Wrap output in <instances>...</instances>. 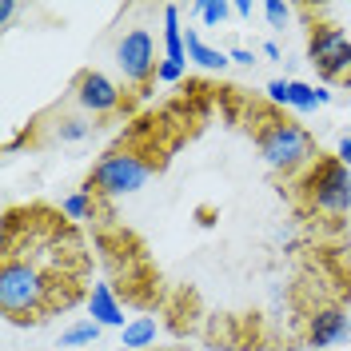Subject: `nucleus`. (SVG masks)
Listing matches in <instances>:
<instances>
[{
    "label": "nucleus",
    "instance_id": "19",
    "mask_svg": "<svg viewBox=\"0 0 351 351\" xmlns=\"http://www.w3.org/2000/svg\"><path fill=\"white\" fill-rule=\"evenodd\" d=\"M184 68H188V64H176V60H160V68H156V80H160V84H176V80H184Z\"/></svg>",
    "mask_w": 351,
    "mask_h": 351
},
{
    "label": "nucleus",
    "instance_id": "23",
    "mask_svg": "<svg viewBox=\"0 0 351 351\" xmlns=\"http://www.w3.org/2000/svg\"><path fill=\"white\" fill-rule=\"evenodd\" d=\"M232 12H236L240 21H252V12H256V8H252L247 0H236V4H232Z\"/></svg>",
    "mask_w": 351,
    "mask_h": 351
},
{
    "label": "nucleus",
    "instance_id": "10",
    "mask_svg": "<svg viewBox=\"0 0 351 351\" xmlns=\"http://www.w3.org/2000/svg\"><path fill=\"white\" fill-rule=\"evenodd\" d=\"M88 319L92 324H100V328H128V319H124V304L116 300V291L112 284H92L88 291Z\"/></svg>",
    "mask_w": 351,
    "mask_h": 351
},
{
    "label": "nucleus",
    "instance_id": "4",
    "mask_svg": "<svg viewBox=\"0 0 351 351\" xmlns=\"http://www.w3.org/2000/svg\"><path fill=\"white\" fill-rule=\"evenodd\" d=\"M304 188L315 212H324V216H348L351 212V168H343L335 156L315 160L307 168Z\"/></svg>",
    "mask_w": 351,
    "mask_h": 351
},
{
    "label": "nucleus",
    "instance_id": "20",
    "mask_svg": "<svg viewBox=\"0 0 351 351\" xmlns=\"http://www.w3.org/2000/svg\"><path fill=\"white\" fill-rule=\"evenodd\" d=\"M228 56H232V64H243V68L256 64V48H232Z\"/></svg>",
    "mask_w": 351,
    "mask_h": 351
},
{
    "label": "nucleus",
    "instance_id": "6",
    "mask_svg": "<svg viewBox=\"0 0 351 351\" xmlns=\"http://www.w3.org/2000/svg\"><path fill=\"white\" fill-rule=\"evenodd\" d=\"M112 60H116V72L128 80V84H144L152 76L160 60H156V40L148 28H128L116 48H112Z\"/></svg>",
    "mask_w": 351,
    "mask_h": 351
},
{
    "label": "nucleus",
    "instance_id": "11",
    "mask_svg": "<svg viewBox=\"0 0 351 351\" xmlns=\"http://www.w3.org/2000/svg\"><path fill=\"white\" fill-rule=\"evenodd\" d=\"M184 48H188V60H192L196 68H204V72H223V68L232 64V56H228V52H219V48H212V44L199 40L196 28H188V32H184Z\"/></svg>",
    "mask_w": 351,
    "mask_h": 351
},
{
    "label": "nucleus",
    "instance_id": "12",
    "mask_svg": "<svg viewBox=\"0 0 351 351\" xmlns=\"http://www.w3.org/2000/svg\"><path fill=\"white\" fill-rule=\"evenodd\" d=\"M164 60L188 64V48H184V28H180V8L164 4Z\"/></svg>",
    "mask_w": 351,
    "mask_h": 351
},
{
    "label": "nucleus",
    "instance_id": "18",
    "mask_svg": "<svg viewBox=\"0 0 351 351\" xmlns=\"http://www.w3.org/2000/svg\"><path fill=\"white\" fill-rule=\"evenodd\" d=\"M291 16H295V8L284 4V0H267V4H263V21L271 24V28H284Z\"/></svg>",
    "mask_w": 351,
    "mask_h": 351
},
{
    "label": "nucleus",
    "instance_id": "25",
    "mask_svg": "<svg viewBox=\"0 0 351 351\" xmlns=\"http://www.w3.org/2000/svg\"><path fill=\"white\" fill-rule=\"evenodd\" d=\"M116 351H132V348H116Z\"/></svg>",
    "mask_w": 351,
    "mask_h": 351
},
{
    "label": "nucleus",
    "instance_id": "1",
    "mask_svg": "<svg viewBox=\"0 0 351 351\" xmlns=\"http://www.w3.org/2000/svg\"><path fill=\"white\" fill-rule=\"evenodd\" d=\"M260 156L271 172H304L315 164V140L304 124H291V120H267L260 132Z\"/></svg>",
    "mask_w": 351,
    "mask_h": 351
},
{
    "label": "nucleus",
    "instance_id": "21",
    "mask_svg": "<svg viewBox=\"0 0 351 351\" xmlns=\"http://www.w3.org/2000/svg\"><path fill=\"white\" fill-rule=\"evenodd\" d=\"M335 160H339L343 168H351V136H343V140L335 144Z\"/></svg>",
    "mask_w": 351,
    "mask_h": 351
},
{
    "label": "nucleus",
    "instance_id": "17",
    "mask_svg": "<svg viewBox=\"0 0 351 351\" xmlns=\"http://www.w3.org/2000/svg\"><path fill=\"white\" fill-rule=\"evenodd\" d=\"M196 16L208 24V28H219V24L228 21V16H236V12H232L228 0H204V4H196Z\"/></svg>",
    "mask_w": 351,
    "mask_h": 351
},
{
    "label": "nucleus",
    "instance_id": "2",
    "mask_svg": "<svg viewBox=\"0 0 351 351\" xmlns=\"http://www.w3.org/2000/svg\"><path fill=\"white\" fill-rule=\"evenodd\" d=\"M44 300H48V276L32 260L8 256L0 267V311L12 324H21L24 315L40 311Z\"/></svg>",
    "mask_w": 351,
    "mask_h": 351
},
{
    "label": "nucleus",
    "instance_id": "9",
    "mask_svg": "<svg viewBox=\"0 0 351 351\" xmlns=\"http://www.w3.org/2000/svg\"><path fill=\"white\" fill-rule=\"evenodd\" d=\"M351 335V315L343 307H319L307 319V343L311 348H335Z\"/></svg>",
    "mask_w": 351,
    "mask_h": 351
},
{
    "label": "nucleus",
    "instance_id": "24",
    "mask_svg": "<svg viewBox=\"0 0 351 351\" xmlns=\"http://www.w3.org/2000/svg\"><path fill=\"white\" fill-rule=\"evenodd\" d=\"M260 52L267 56V60H280V44H276V40H263V44H260Z\"/></svg>",
    "mask_w": 351,
    "mask_h": 351
},
{
    "label": "nucleus",
    "instance_id": "7",
    "mask_svg": "<svg viewBox=\"0 0 351 351\" xmlns=\"http://www.w3.org/2000/svg\"><path fill=\"white\" fill-rule=\"evenodd\" d=\"M72 100H76L80 116H108V112L120 108L124 92H120V84L112 80L108 72H100V68H88L84 76L76 80V88H72Z\"/></svg>",
    "mask_w": 351,
    "mask_h": 351
},
{
    "label": "nucleus",
    "instance_id": "14",
    "mask_svg": "<svg viewBox=\"0 0 351 351\" xmlns=\"http://www.w3.org/2000/svg\"><path fill=\"white\" fill-rule=\"evenodd\" d=\"M100 324H92V319H80V324H72V328L60 331V348H76V351H88L96 339H100Z\"/></svg>",
    "mask_w": 351,
    "mask_h": 351
},
{
    "label": "nucleus",
    "instance_id": "16",
    "mask_svg": "<svg viewBox=\"0 0 351 351\" xmlns=\"http://www.w3.org/2000/svg\"><path fill=\"white\" fill-rule=\"evenodd\" d=\"M60 212L68 219H88L92 216V188H80V192H72V196L60 199Z\"/></svg>",
    "mask_w": 351,
    "mask_h": 351
},
{
    "label": "nucleus",
    "instance_id": "22",
    "mask_svg": "<svg viewBox=\"0 0 351 351\" xmlns=\"http://www.w3.org/2000/svg\"><path fill=\"white\" fill-rule=\"evenodd\" d=\"M0 16H4V24H12L21 16V4H16V0H0Z\"/></svg>",
    "mask_w": 351,
    "mask_h": 351
},
{
    "label": "nucleus",
    "instance_id": "26",
    "mask_svg": "<svg viewBox=\"0 0 351 351\" xmlns=\"http://www.w3.org/2000/svg\"><path fill=\"white\" fill-rule=\"evenodd\" d=\"M88 351H96V348H88Z\"/></svg>",
    "mask_w": 351,
    "mask_h": 351
},
{
    "label": "nucleus",
    "instance_id": "15",
    "mask_svg": "<svg viewBox=\"0 0 351 351\" xmlns=\"http://www.w3.org/2000/svg\"><path fill=\"white\" fill-rule=\"evenodd\" d=\"M92 132V116H60L56 120V140L60 144H80Z\"/></svg>",
    "mask_w": 351,
    "mask_h": 351
},
{
    "label": "nucleus",
    "instance_id": "3",
    "mask_svg": "<svg viewBox=\"0 0 351 351\" xmlns=\"http://www.w3.org/2000/svg\"><path fill=\"white\" fill-rule=\"evenodd\" d=\"M148 180H152V164L144 160V156L136 152H108L96 168H92V180H88V188L92 192H100V196H136L140 188H148Z\"/></svg>",
    "mask_w": 351,
    "mask_h": 351
},
{
    "label": "nucleus",
    "instance_id": "8",
    "mask_svg": "<svg viewBox=\"0 0 351 351\" xmlns=\"http://www.w3.org/2000/svg\"><path fill=\"white\" fill-rule=\"evenodd\" d=\"M267 100L271 104H284V108H295V112H315L331 104V92L324 84H304V80H267Z\"/></svg>",
    "mask_w": 351,
    "mask_h": 351
},
{
    "label": "nucleus",
    "instance_id": "13",
    "mask_svg": "<svg viewBox=\"0 0 351 351\" xmlns=\"http://www.w3.org/2000/svg\"><path fill=\"white\" fill-rule=\"evenodd\" d=\"M156 335H160V324H156L152 315H132L128 328L120 331V348H132V351H144L156 343Z\"/></svg>",
    "mask_w": 351,
    "mask_h": 351
},
{
    "label": "nucleus",
    "instance_id": "5",
    "mask_svg": "<svg viewBox=\"0 0 351 351\" xmlns=\"http://www.w3.org/2000/svg\"><path fill=\"white\" fill-rule=\"evenodd\" d=\"M307 60L324 80H335L351 68V36L339 24H315L307 36Z\"/></svg>",
    "mask_w": 351,
    "mask_h": 351
}]
</instances>
